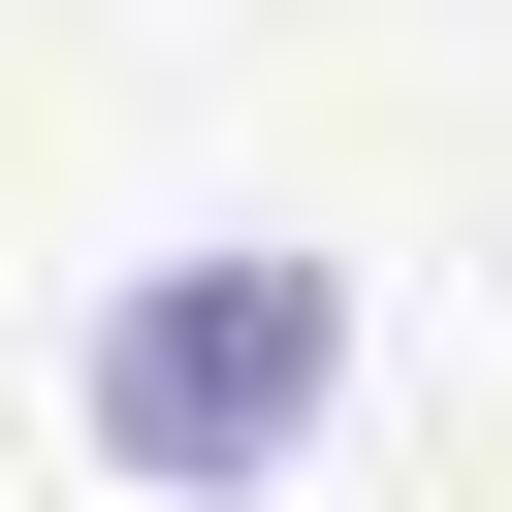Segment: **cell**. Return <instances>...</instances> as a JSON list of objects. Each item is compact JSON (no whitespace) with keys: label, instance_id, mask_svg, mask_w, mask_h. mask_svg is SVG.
Masks as SVG:
<instances>
[{"label":"cell","instance_id":"1","mask_svg":"<svg viewBox=\"0 0 512 512\" xmlns=\"http://www.w3.org/2000/svg\"><path fill=\"white\" fill-rule=\"evenodd\" d=\"M320 416H352V288H320V256L224 224V256H128V288H96V448H128V480L256 512Z\"/></svg>","mask_w":512,"mask_h":512}]
</instances>
